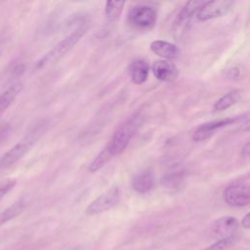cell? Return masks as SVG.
I'll list each match as a JSON object with an SVG mask.
<instances>
[{
    "label": "cell",
    "mask_w": 250,
    "mask_h": 250,
    "mask_svg": "<svg viewBox=\"0 0 250 250\" xmlns=\"http://www.w3.org/2000/svg\"><path fill=\"white\" fill-rule=\"evenodd\" d=\"M223 197L225 202L232 207H243L249 204L250 191L249 185L236 183L225 188Z\"/></svg>",
    "instance_id": "obj_6"
},
{
    "label": "cell",
    "mask_w": 250,
    "mask_h": 250,
    "mask_svg": "<svg viewBox=\"0 0 250 250\" xmlns=\"http://www.w3.org/2000/svg\"><path fill=\"white\" fill-rule=\"evenodd\" d=\"M24 207H25L24 201L19 200L14 204H12L11 206H9L8 208H6L5 210H3L0 213V227L8 223L9 221L13 220L17 216H19L23 211Z\"/></svg>",
    "instance_id": "obj_17"
},
{
    "label": "cell",
    "mask_w": 250,
    "mask_h": 250,
    "mask_svg": "<svg viewBox=\"0 0 250 250\" xmlns=\"http://www.w3.org/2000/svg\"><path fill=\"white\" fill-rule=\"evenodd\" d=\"M22 89V84L21 83H16L9 87L6 91H4L0 95V114L7 109L10 104L14 102L18 94L21 91Z\"/></svg>",
    "instance_id": "obj_15"
},
{
    "label": "cell",
    "mask_w": 250,
    "mask_h": 250,
    "mask_svg": "<svg viewBox=\"0 0 250 250\" xmlns=\"http://www.w3.org/2000/svg\"><path fill=\"white\" fill-rule=\"evenodd\" d=\"M241 154L244 156V157H247L249 155V142H247L243 147H242V150H241Z\"/></svg>",
    "instance_id": "obj_24"
},
{
    "label": "cell",
    "mask_w": 250,
    "mask_h": 250,
    "mask_svg": "<svg viewBox=\"0 0 250 250\" xmlns=\"http://www.w3.org/2000/svg\"><path fill=\"white\" fill-rule=\"evenodd\" d=\"M155 178L153 172L150 169H144L133 177L132 187L133 188L142 194L148 193L154 188Z\"/></svg>",
    "instance_id": "obj_11"
},
{
    "label": "cell",
    "mask_w": 250,
    "mask_h": 250,
    "mask_svg": "<svg viewBox=\"0 0 250 250\" xmlns=\"http://www.w3.org/2000/svg\"><path fill=\"white\" fill-rule=\"evenodd\" d=\"M236 241V237L234 235L229 237L221 238L220 240L213 243L211 246L207 247L204 250H229Z\"/></svg>",
    "instance_id": "obj_21"
},
{
    "label": "cell",
    "mask_w": 250,
    "mask_h": 250,
    "mask_svg": "<svg viewBox=\"0 0 250 250\" xmlns=\"http://www.w3.org/2000/svg\"><path fill=\"white\" fill-rule=\"evenodd\" d=\"M113 157L108 149V147L105 146L99 153L98 155L92 160V162L90 163L88 169L90 172L94 173L96 171H98L99 169H101L107 161L110 160V158Z\"/></svg>",
    "instance_id": "obj_19"
},
{
    "label": "cell",
    "mask_w": 250,
    "mask_h": 250,
    "mask_svg": "<svg viewBox=\"0 0 250 250\" xmlns=\"http://www.w3.org/2000/svg\"><path fill=\"white\" fill-rule=\"evenodd\" d=\"M34 139L28 138L26 140H23L22 142L18 143L15 145L11 149H9L0 159V167L1 168H7L15 164L17 161H19L29 149L31 143Z\"/></svg>",
    "instance_id": "obj_9"
},
{
    "label": "cell",
    "mask_w": 250,
    "mask_h": 250,
    "mask_svg": "<svg viewBox=\"0 0 250 250\" xmlns=\"http://www.w3.org/2000/svg\"><path fill=\"white\" fill-rule=\"evenodd\" d=\"M240 93L241 92L239 90H232L227 93L215 103L214 108L218 111H222L229 108L239 101Z\"/></svg>",
    "instance_id": "obj_16"
},
{
    "label": "cell",
    "mask_w": 250,
    "mask_h": 250,
    "mask_svg": "<svg viewBox=\"0 0 250 250\" xmlns=\"http://www.w3.org/2000/svg\"><path fill=\"white\" fill-rule=\"evenodd\" d=\"M150 51L155 54L156 56L166 59V60H172L178 57L179 55V49L178 47L170 43L168 41L164 40H154L150 43Z\"/></svg>",
    "instance_id": "obj_14"
},
{
    "label": "cell",
    "mask_w": 250,
    "mask_h": 250,
    "mask_svg": "<svg viewBox=\"0 0 250 250\" xmlns=\"http://www.w3.org/2000/svg\"><path fill=\"white\" fill-rule=\"evenodd\" d=\"M152 72L156 79L163 82L174 81L178 76V69L176 65L166 60H159L153 62Z\"/></svg>",
    "instance_id": "obj_10"
},
{
    "label": "cell",
    "mask_w": 250,
    "mask_h": 250,
    "mask_svg": "<svg viewBox=\"0 0 250 250\" xmlns=\"http://www.w3.org/2000/svg\"><path fill=\"white\" fill-rule=\"evenodd\" d=\"M240 120V116H231L227 117L220 120H213L206 123L201 124L199 127L195 129V131L192 133V140L194 142H202L210 138L215 134L216 131L227 127L230 124H233Z\"/></svg>",
    "instance_id": "obj_7"
},
{
    "label": "cell",
    "mask_w": 250,
    "mask_h": 250,
    "mask_svg": "<svg viewBox=\"0 0 250 250\" xmlns=\"http://www.w3.org/2000/svg\"><path fill=\"white\" fill-rule=\"evenodd\" d=\"M203 2L204 1H188L185 4L173 22V30L175 33L180 34L181 32H184L191 18L195 16L197 10L200 8Z\"/></svg>",
    "instance_id": "obj_8"
},
{
    "label": "cell",
    "mask_w": 250,
    "mask_h": 250,
    "mask_svg": "<svg viewBox=\"0 0 250 250\" xmlns=\"http://www.w3.org/2000/svg\"><path fill=\"white\" fill-rule=\"evenodd\" d=\"M121 198L120 188L118 187H112L106 191L99 195L94 201H92L86 209L88 215H97L105 212L118 204Z\"/></svg>",
    "instance_id": "obj_5"
},
{
    "label": "cell",
    "mask_w": 250,
    "mask_h": 250,
    "mask_svg": "<svg viewBox=\"0 0 250 250\" xmlns=\"http://www.w3.org/2000/svg\"><path fill=\"white\" fill-rule=\"evenodd\" d=\"M16 186L15 180H6L0 184V199L3 198L14 187Z\"/></svg>",
    "instance_id": "obj_22"
},
{
    "label": "cell",
    "mask_w": 250,
    "mask_h": 250,
    "mask_svg": "<svg viewBox=\"0 0 250 250\" xmlns=\"http://www.w3.org/2000/svg\"><path fill=\"white\" fill-rule=\"evenodd\" d=\"M238 228V221L232 216H225L216 220L213 224V232L222 238L234 235Z\"/></svg>",
    "instance_id": "obj_12"
},
{
    "label": "cell",
    "mask_w": 250,
    "mask_h": 250,
    "mask_svg": "<svg viewBox=\"0 0 250 250\" xmlns=\"http://www.w3.org/2000/svg\"><path fill=\"white\" fill-rule=\"evenodd\" d=\"M127 21L135 29L149 30L157 21V12L149 5H136L128 11Z\"/></svg>",
    "instance_id": "obj_3"
},
{
    "label": "cell",
    "mask_w": 250,
    "mask_h": 250,
    "mask_svg": "<svg viewBox=\"0 0 250 250\" xmlns=\"http://www.w3.org/2000/svg\"><path fill=\"white\" fill-rule=\"evenodd\" d=\"M241 224H242V227H243L244 229H248L250 228V214H249V213H247V214L243 217V219H242V221H241Z\"/></svg>",
    "instance_id": "obj_23"
},
{
    "label": "cell",
    "mask_w": 250,
    "mask_h": 250,
    "mask_svg": "<svg viewBox=\"0 0 250 250\" xmlns=\"http://www.w3.org/2000/svg\"><path fill=\"white\" fill-rule=\"evenodd\" d=\"M234 2L230 0L204 1L197 10L195 17L198 21H207L216 18L223 17L233 7Z\"/></svg>",
    "instance_id": "obj_4"
},
{
    "label": "cell",
    "mask_w": 250,
    "mask_h": 250,
    "mask_svg": "<svg viewBox=\"0 0 250 250\" xmlns=\"http://www.w3.org/2000/svg\"><path fill=\"white\" fill-rule=\"evenodd\" d=\"M140 127V118L134 115L121 123L114 131L110 141L106 145L112 156L121 154L128 146L130 141Z\"/></svg>",
    "instance_id": "obj_1"
},
{
    "label": "cell",
    "mask_w": 250,
    "mask_h": 250,
    "mask_svg": "<svg viewBox=\"0 0 250 250\" xmlns=\"http://www.w3.org/2000/svg\"><path fill=\"white\" fill-rule=\"evenodd\" d=\"M87 32V27L80 26L76 28L73 32L68 34L65 38L60 41L52 50H50L36 64L37 68H42L59 59H61L64 54H66Z\"/></svg>",
    "instance_id": "obj_2"
},
{
    "label": "cell",
    "mask_w": 250,
    "mask_h": 250,
    "mask_svg": "<svg viewBox=\"0 0 250 250\" xmlns=\"http://www.w3.org/2000/svg\"><path fill=\"white\" fill-rule=\"evenodd\" d=\"M149 65L142 59L134 60L128 67V73L131 81L136 85H141L145 83L148 77Z\"/></svg>",
    "instance_id": "obj_13"
},
{
    "label": "cell",
    "mask_w": 250,
    "mask_h": 250,
    "mask_svg": "<svg viewBox=\"0 0 250 250\" xmlns=\"http://www.w3.org/2000/svg\"><path fill=\"white\" fill-rule=\"evenodd\" d=\"M125 5L124 1H106L104 7V14L109 21H116L123 11V7Z\"/></svg>",
    "instance_id": "obj_18"
},
{
    "label": "cell",
    "mask_w": 250,
    "mask_h": 250,
    "mask_svg": "<svg viewBox=\"0 0 250 250\" xmlns=\"http://www.w3.org/2000/svg\"><path fill=\"white\" fill-rule=\"evenodd\" d=\"M183 181V174L180 171H175L173 173H170L166 175L163 180L162 184L168 188H176L179 186H181V183Z\"/></svg>",
    "instance_id": "obj_20"
}]
</instances>
